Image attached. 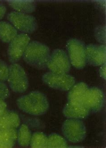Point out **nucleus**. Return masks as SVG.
I'll list each match as a JSON object with an SVG mask.
<instances>
[{"label": "nucleus", "instance_id": "1", "mask_svg": "<svg viewBox=\"0 0 106 148\" xmlns=\"http://www.w3.org/2000/svg\"><path fill=\"white\" fill-rule=\"evenodd\" d=\"M17 105L20 110L33 116H41L47 112L49 103L44 94L38 91L30 92L19 97Z\"/></svg>", "mask_w": 106, "mask_h": 148}, {"label": "nucleus", "instance_id": "2", "mask_svg": "<svg viewBox=\"0 0 106 148\" xmlns=\"http://www.w3.org/2000/svg\"><path fill=\"white\" fill-rule=\"evenodd\" d=\"M23 56L24 61L32 67L44 69L47 67L50 51L47 45L33 41L29 42Z\"/></svg>", "mask_w": 106, "mask_h": 148}, {"label": "nucleus", "instance_id": "3", "mask_svg": "<svg viewBox=\"0 0 106 148\" xmlns=\"http://www.w3.org/2000/svg\"><path fill=\"white\" fill-rule=\"evenodd\" d=\"M66 49L71 64L78 69L83 68L86 65V46L83 42L71 39L67 42Z\"/></svg>", "mask_w": 106, "mask_h": 148}, {"label": "nucleus", "instance_id": "4", "mask_svg": "<svg viewBox=\"0 0 106 148\" xmlns=\"http://www.w3.org/2000/svg\"><path fill=\"white\" fill-rule=\"evenodd\" d=\"M8 83L14 92L23 93L27 90L29 81L25 70L20 64L13 63L9 66Z\"/></svg>", "mask_w": 106, "mask_h": 148}, {"label": "nucleus", "instance_id": "5", "mask_svg": "<svg viewBox=\"0 0 106 148\" xmlns=\"http://www.w3.org/2000/svg\"><path fill=\"white\" fill-rule=\"evenodd\" d=\"M7 18L17 30L24 34H31L38 28L36 18L29 14L12 11L8 14Z\"/></svg>", "mask_w": 106, "mask_h": 148}, {"label": "nucleus", "instance_id": "6", "mask_svg": "<svg viewBox=\"0 0 106 148\" xmlns=\"http://www.w3.org/2000/svg\"><path fill=\"white\" fill-rule=\"evenodd\" d=\"M63 134L70 142L78 143L86 136V127L79 119H68L64 122L62 127Z\"/></svg>", "mask_w": 106, "mask_h": 148}, {"label": "nucleus", "instance_id": "7", "mask_svg": "<svg viewBox=\"0 0 106 148\" xmlns=\"http://www.w3.org/2000/svg\"><path fill=\"white\" fill-rule=\"evenodd\" d=\"M44 83L51 88L62 91H67L75 83V77L67 73L47 72L42 77Z\"/></svg>", "mask_w": 106, "mask_h": 148}, {"label": "nucleus", "instance_id": "8", "mask_svg": "<svg viewBox=\"0 0 106 148\" xmlns=\"http://www.w3.org/2000/svg\"><path fill=\"white\" fill-rule=\"evenodd\" d=\"M47 67L54 73H67L71 69L68 56L63 50H54L50 55Z\"/></svg>", "mask_w": 106, "mask_h": 148}, {"label": "nucleus", "instance_id": "9", "mask_svg": "<svg viewBox=\"0 0 106 148\" xmlns=\"http://www.w3.org/2000/svg\"><path fill=\"white\" fill-rule=\"evenodd\" d=\"M30 38L24 33L18 34L9 44L7 55L9 60L12 63H16L23 55L27 46L29 44Z\"/></svg>", "mask_w": 106, "mask_h": 148}, {"label": "nucleus", "instance_id": "10", "mask_svg": "<svg viewBox=\"0 0 106 148\" xmlns=\"http://www.w3.org/2000/svg\"><path fill=\"white\" fill-rule=\"evenodd\" d=\"M104 95L99 88H89L85 95L83 105L91 112L96 113L101 110L104 105Z\"/></svg>", "mask_w": 106, "mask_h": 148}, {"label": "nucleus", "instance_id": "11", "mask_svg": "<svg viewBox=\"0 0 106 148\" xmlns=\"http://www.w3.org/2000/svg\"><path fill=\"white\" fill-rule=\"evenodd\" d=\"M87 63L94 66H99L106 63V48L104 45H88L86 46Z\"/></svg>", "mask_w": 106, "mask_h": 148}, {"label": "nucleus", "instance_id": "12", "mask_svg": "<svg viewBox=\"0 0 106 148\" xmlns=\"http://www.w3.org/2000/svg\"><path fill=\"white\" fill-rule=\"evenodd\" d=\"M90 111L83 104L68 102L64 106L63 113L68 119H84L89 116Z\"/></svg>", "mask_w": 106, "mask_h": 148}, {"label": "nucleus", "instance_id": "13", "mask_svg": "<svg viewBox=\"0 0 106 148\" xmlns=\"http://www.w3.org/2000/svg\"><path fill=\"white\" fill-rule=\"evenodd\" d=\"M89 88L88 85L84 82L75 85L68 95V102L83 105L84 99Z\"/></svg>", "mask_w": 106, "mask_h": 148}, {"label": "nucleus", "instance_id": "14", "mask_svg": "<svg viewBox=\"0 0 106 148\" xmlns=\"http://www.w3.org/2000/svg\"><path fill=\"white\" fill-rule=\"evenodd\" d=\"M7 2L11 8L19 13H31L36 8V2L33 0H9Z\"/></svg>", "mask_w": 106, "mask_h": 148}, {"label": "nucleus", "instance_id": "15", "mask_svg": "<svg viewBox=\"0 0 106 148\" xmlns=\"http://www.w3.org/2000/svg\"><path fill=\"white\" fill-rule=\"evenodd\" d=\"M16 128L0 129V148H11L17 141Z\"/></svg>", "mask_w": 106, "mask_h": 148}, {"label": "nucleus", "instance_id": "16", "mask_svg": "<svg viewBox=\"0 0 106 148\" xmlns=\"http://www.w3.org/2000/svg\"><path fill=\"white\" fill-rule=\"evenodd\" d=\"M20 123V118L16 113L6 111L0 116V129L17 128Z\"/></svg>", "mask_w": 106, "mask_h": 148}, {"label": "nucleus", "instance_id": "17", "mask_svg": "<svg viewBox=\"0 0 106 148\" xmlns=\"http://www.w3.org/2000/svg\"><path fill=\"white\" fill-rule=\"evenodd\" d=\"M18 35V31L10 23L0 21V40L5 43L10 42Z\"/></svg>", "mask_w": 106, "mask_h": 148}, {"label": "nucleus", "instance_id": "18", "mask_svg": "<svg viewBox=\"0 0 106 148\" xmlns=\"http://www.w3.org/2000/svg\"><path fill=\"white\" fill-rule=\"evenodd\" d=\"M31 132L27 126L21 125L17 133V141L19 146L27 147L29 146L31 138Z\"/></svg>", "mask_w": 106, "mask_h": 148}, {"label": "nucleus", "instance_id": "19", "mask_svg": "<svg viewBox=\"0 0 106 148\" xmlns=\"http://www.w3.org/2000/svg\"><path fill=\"white\" fill-rule=\"evenodd\" d=\"M68 147L66 139L56 133H52L48 137L47 148H66Z\"/></svg>", "mask_w": 106, "mask_h": 148}, {"label": "nucleus", "instance_id": "20", "mask_svg": "<svg viewBox=\"0 0 106 148\" xmlns=\"http://www.w3.org/2000/svg\"><path fill=\"white\" fill-rule=\"evenodd\" d=\"M48 137L43 132H35L31 138L30 145L31 148H47Z\"/></svg>", "mask_w": 106, "mask_h": 148}, {"label": "nucleus", "instance_id": "21", "mask_svg": "<svg viewBox=\"0 0 106 148\" xmlns=\"http://www.w3.org/2000/svg\"><path fill=\"white\" fill-rule=\"evenodd\" d=\"M9 73V66L5 61L0 60V81L4 82L7 80Z\"/></svg>", "mask_w": 106, "mask_h": 148}, {"label": "nucleus", "instance_id": "22", "mask_svg": "<svg viewBox=\"0 0 106 148\" xmlns=\"http://www.w3.org/2000/svg\"><path fill=\"white\" fill-rule=\"evenodd\" d=\"M95 36L96 40L101 43L106 42V28L103 26H99L96 27L95 31Z\"/></svg>", "mask_w": 106, "mask_h": 148}, {"label": "nucleus", "instance_id": "23", "mask_svg": "<svg viewBox=\"0 0 106 148\" xmlns=\"http://www.w3.org/2000/svg\"><path fill=\"white\" fill-rule=\"evenodd\" d=\"M10 95V91L7 85L3 82L0 81V99H5Z\"/></svg>", "mask_w": 106, "mask_h": 148}, {"label": "nucleus", "instance_id": "24", "mask_svg": "<svg viewBox=\"0 0 106 148\" xmlns=\"http://www.w3.org/2000/svg\"><path fill=\"white\" fill-rule=\"evenodd\" d=\"M7 104L4 100L0 99V116L6 111Z\"/></svg>", "mask_w": 106, "mask_h": 148}, {"label": "nucleus", "instance_id": "25", "mask_svg": "<svg viewBox=\"0 0 106 148\" xmlns=\"http://www.w3.org/2000/svg\"><path fill=\"white\" fill-rule=\"evenodd\" d=\"M106 63L101 65V67L99 69V74L102 78L104 79H106Z\"/></svg>", "mask_w": 106, "mask_h": 148}, {"label": "nucleus", "instance_id": "26", "mask_svg": "<svg viewBox=\"0 0 106 148\" xmlns=\"http://www.w3.org/2000/svg\"><path fill=\"white\" fill-rule=\"evenodd\" d=\"M6 11V7L3 4H0V20L5 16Z\"/></svg>", "mask_w": 106, "mask_h": 148}]
</instances>
